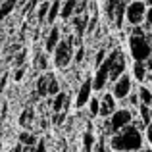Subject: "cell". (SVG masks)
<instances>
[{"mask_svg": "<svg viewBox=\"0 0 152 152\" xmlns=\"http://www.w3.org/2000/svg\"><path fill=\"white\" fill-rule=\"evenodd\" d=\"M145 135L135 125H127L125 129L118 131L110 137V148L114 152H137L142 148Z\"/></svg>", "mask_w": 152, "mask_h": 152, "instance_id": "1", "label": "cell"}, {"mask_svg": "<svg viewBox=\"0 0 152 152\" xmlns=\"http://www.w3.org/2000/svg\"><path fill=\"white\" fill-rule=\"evenodd\" d=\"M129 54L133 62H148L152 54V33L145 35H129Z\"/></svg>", "mask_w": 152, "mask_h": 152, "instance_id": "2", "label": "cell"}, {"mask_svg": "<svg viewBox=\"0 0 152 152\" xmlns=\"http://www.w3.org/2000/svg\"><path fill=\"white\" fill-rule=\"evenodd\" d=\"M135 118H137V115H135V110H131V108H118V110L104 121V135H110V137L115 135L118 131H121V129H125L127 125H131Z\"/></svg>", "mask_w": 152, "mask_h": 152, "instance_id": "3", "label": "cell"}, {"mask_svg": "<svg viewBox=\"0 0 152 152\" xmlns=\"http://www.w3.org/2000/svg\"><path fill=\"white\" fill-rule=\"evenodd\" d=\"M118 54H119V48H114L110 54L106 56V60H104L102 66L94 69V75H93V89H94V93H102V91L110 85L112 64H114V60L118 58Z\"/></svg>", "mask_w": 152, "mask_h": 152, "instance_id": "4", "label": "cell"}, {"mask_svg": "<svg viewBox=\"0 0 152 152\" xmlns=\"http://www.w3.org/2000/svg\"><path fill=\"white\" fill-rule=\"evenodd\" d=\"M73 46H75V35H69L67 39H62L60 41V45L56 46V50L52 52L54 54V64L56 67H60V69H64V67H67L71 64V60H73Z\"/></svg>", "mask_w": 152, "mask_h": 152, "instance_id": "5", "label": "cell"}, {"mask_svg": "<svg viewBox=\"0 0 152 152\" xmlns=\"http://www.w3.org/2000/svg\"><path fill=\"white\" fill-rule=\"evenodd\" d=\"M146 4L142 0H135V2L127 4V10H125V21L129 23L131 27L135 25H142L145 23V15H146Z\"/></svg>", "mask_w": 152, "mask_h": 152, "instance_id": "6", "label": "cell"}, {"mask_svg": "<svg viewBox=\"0 0 152 152\" xmlns=\"http://www.w3.org/2000/svg\"><path fill=\"white\" fill-rule=\"evenodd\" d=\"M133 93V77L129 73H123L115 83H112V94L115 100H127Z\"/></svg>", "mask_w": 152, "mask_h": 152, "instance_id": "7", "label": "cell"}, {"mask_svg": "<svg viewBox=\"0 0 152 152\" xmlns=\"http://www.w3.org/2000/svg\"><path fill=\"white\" fill-rule=\"evenodd\" d=\"M93 77H87L85 81L79 85L77 89V94H75V104L73 106L77 108V110H81V108H85L87 104H89V100L93 98Z\"/></svg>", "mask_w": 152, "mask_h": 152, "instance_id": "8", "label": "cell"}, {"mask_svg": "<svg viewBox=\"0 0 152 152\" xmlns=\"http://www.w3.org/2000/svg\"><path fill=\"white\" fill-rule=\"evenodd\" d=\"M118 110V104L112 93H104V96L100 98V118H110L114 112Z\"/></svg>", "mask_w": 152, "mask_h": 152, "instance_id": "9", "label": "cell"}, {"mask_svg": "<svg viewBox=\"0 0 152 152\" xmlns=\"http://www.w3.org/2000/svg\"><path fill=\"white\" fill-rule=\"evenodd\" d=\"M60 41H62V33H60V27L54 25L52 29L48 31V35H46L45 39V52L46 54H50V52L56 50V46L60 45Z\"/></svg>", "mask_w": 152, "mask_h": 152, "instance_id": "10", "label": "cell"}, {"mask_svg": "<svg viewBox=\"0 0 152 152\" xmlns=\"http://www.w3.org/2000/svg\"><path fill=\"white\" fill-rule=\"evenodd\" d=\"M79 2H81V0H64L62 12H60V18H62V19H71L75 15V10H77Z\"/></svg>", "mask_w": 152, "mask_h": 152, "instance_id": "11", "label": "cell"}, {"mask_svg": "<svg viewBox=\"0 0 152 152\" xmlns=\"http://www.w3.org/2000/svg\"><path fill=\"white\" fill-rule=\"evenodd\" d=\"M50 108H52L54 114H62V112H66V108H67V94L64 93V91H62V93H58L54 98H52Z\"/></svg>", "mask_w": 152, "mask_h": 152, "instance_id": "12", "label": "cell"}, {"mask_svg": "<svg viewBox=\"0 0 152 152\" xmlns=\"http://www.w3.org/2000/svg\"><path fill=\"white\" fill-rule=\"evenodd\" d=\"M146 75H148V67H146V62H133V79L142 83L146 81Z\"/></svg>", "mask_w": 152, "mask_h": 152, "instance_id": "13", "label": "cell"}, {"mask_svg": "<svg viewBox=\"0 0 152 152\" xmlns=\"http://www.w3.org/2000/svg\"><path fill=\"white\" fill-rule=\"evenodd\" d=\"M18 142L21 146H31V148H35V146L39 145V137L35 133H31V131H21L18 137Z\"/></svg>", "mask_w": 152, "mask_h": 152, "instance_id": "14", "label": "cell"}, {"mask_svg": "<svg viewBox=\"0 0 152 152\" xmlns=\"http://www.w3.org/2000/svg\"><path fill=\"white\" fill-rule=\"evenodd\" d=\"M94 145H96V137H94L93 129H91V125H89V129H87L85 133H83V145H81V152H93Z\"/></svg>", "mask_w": 152, "mask_h": 152, "instance_id": "15", "label": "cell"}, {"mask_svg": "<svg viewBox=\"0 0 152 152\" xmlns=\"http://www.w3.org/2000/svg\"><path fill=\"white\" fill-rule=\"evenodd\" d=\"M137 94H139V102L145 104V106H152V89L148 85H141L137 89Z\"/></svg>", "mask_w": 152, "mask_h": 152, "instance_id": "16", "label": "cell"}, {"mask_svg": "<svg viewBox=\"0 0 152 152\" xmlns=\"http://www.w3.org/2000/svg\"><path fill=\"white\" fill-rule=\"evenodd\" d=\"M48 81H50V73H45L37 79V94L41 98L48 96Z\"/></svg>", "mask_w": 152, "mask_h": 152, "instance_id": "17", "label": "cell"}, {"mask_svg": "<svg viewBox=\"0 0 152 152\" xmlns=\"http://www.w3.org/2000/svg\"><path fill=\"white\" fill-rule=\"evenodd\" d=\"M60 12H62V0H52L50 2V10H48V15H46V21H48V25L58 19Z\"/></svg>", "mask_w": 152, "mask_h": 152, "instance_id": "18", "label": "cell"}, {"mask_svg": "<svg viewBox=\"0 0 152 152\" xmlns=\"http://www.w3.org/2000/svg\"><path fill=\"white\" fill-rule=\"evenodd\" d=\"M18 4H19V0H2V4H0V19L8 18Z\"/></svg>", "mask_w": 152, "mask_h": 152, "instance_id": "19", "label": "cell"}, {"mask_svg": "<svg viewBox=\"0 0 152 152\" xmlns=\"http://www.w3.org/2000/svg\"><path fill=\"white\" fill-rule=\"evenodd\" d=\"M123 0H106L104 2V15H106V19L112 23V19H114V12H115V8L121 4Z\"/></svg>", "mask_w": 152, "mask_h": 152, "instance_id": "20", "label": "cell"}, {"mask_svg": "<svg viewBox=\"0 0 152 152\" xmlns=\"http://www.w3.org/2000/svg\"><path fill=\"white\" fill-rule=\"evenodd\" d=\"M50 2H52V0H41V4H39V8H37L39 23L46 21V15H48V10H50Z\"/></svg>", "mask_w": 152, "mask_h": 152, "instance_id": "21", "label": "cell"}, {"mask_svg": "<svg viewBox=\"0 0 152 152\" xmlns=\"http://www.w3.org/2000/svg\"><path fill=\"white\" fill-rule=\"evenodd\" d=\"M139 110V119L142 121V125H148V123L152 121V112H150V106H145V104H141V106L137 108Z\"/></svg>", "mask_w": 152, "mask_h": 152, "instance_id": "22", "label": "cell"}, {"mask_svg": "<svg viewBox=\"0 0 152 152\" xmlns=\"http://www.w3.org/2000/svg\"><path fill=\"white\" fill-rule=\"evenodd\" d=\"M87 108H89L91 118H96V115H100V98L93 96V98L89 100V104H87Z\"/></svg>", "mask_w": 152, "mask_h": 152, "instance_id": "23", "label": "cell"}, {"mask_svg": "<svg viewBox=\"0 0 152 152\" xmlns=\"http://www.w3.org/2000/svg\"><path fill=\"white\" fill-rule=\"evenodd\" d=\"M58 93H62V91H60V83H58V79L54 77V73H50V81H48V96L54 98Z\"/></svg>", "mask_w": 152, "mask_h": 152, "instance_id": "24", "label": "cell"}, {"mask_svg": "<svg viewBox=\"0 0 152 152\" xmlns=\"http://www.w3.org/2000/svg\"><path fill=\"white\" fill-rule=\"evenodd\" d=\"M37 67L41 71H46V69H48V58H46V52H42V54L37 56Z\"/></svg>", "mask_w": 152, "mask_h": 152, "instance_id": "25", "label": "cell"}, {"mask_svg": "<svg viewBox=\"0 0 152 152\" xmlns=\"http://www.w3.org/2000/svg\"><path fill=\"white\" fill-rule=\"evenodd\" d=\"M39 4H41V0H29V2L23 6V14H29V15H33V12L39 8Z\"/></svg>", "mask_w": 152, "mask_h": 152, "instance_id": "26", "label": "cell"}, {"mask_svg": "<svg viewBox=\"0 0 152 152\" xmlns=\"http://www.w3.org/2000/svg\"><path fill=\"white\" fill-rule=\"evenodd\" d=\"M106 56H108L106 48H100V50L96 52V56H94V69H96V67H100L102 64H104V60H106Z\"/></svg>", "mask_w": 152, "mask_h": 152, "instance_id": "27", "label": "cell"}, {"mask_svg": "<svg viewBox=\"0 0 152 152\" xmlns=\"http://www.w3.org/2000/svg\"><path fill=\"white\" fill-rule=\"evenodd\" d=\"M142 27H145L146 31L152 29V6L146 8V15H145V23H142Z\"/></svg>", "mask_w": 152, "mask_h": 152, "instance_id": "28", "label": "cell"}, {"mask_svg": "<svg viewBox=\"0 0 152 152\" xmlns=\"http://www.w3.org/2000/svg\"><path fill=\"white\" fill-rule=\"evenodd\" d=\"M73 60L77 64H81L83 60H85V46H79L77 50H75V54H73Z\"/></svg>", "mask_w": 152, "mask_h": 152, "instance_id": "29", "label": "cell"}, {"mask_svg": "<svg viewBox=\"0 0 152 152\" xmlns=\"http://www.w3.org/2000/svg\"><path fill=\"white\" fill-rule=\"evenodd\" d=\"M93 152H108V146H106V142H104V137H100V141L94 145Z\"/></svg>", "mask_w": 152, "mask_h": 152, "instance_id": "30", "label": "cell"}, {"mask_svg": "<svg viewBox=\"0 0 152 152\" xmlns=\"http://www.w3.org/2000/svg\"><path fill=\"white\" fill-rule=\"evenodd\" d=\"M23 75H25V67H18V69L14 71V81H21Z\"/></svg>", "mask_w": 152, "mask_h": 152, "instance_id": "31", "label": "cell"}, {"mask_svg": "<svg viewBox=\"0 0 152 152\" xmlns=\"http://www.w3.org/2000/svg\"><path fill=\"white\" fill-rule=\"evenodd\" d=\"M145 139H146V141H148L150 145H152V121H150L148 125L145 127Z\"/></svg>", "mask_w": 152, "mask_h": 152, "instance_id": "32", "label": "cell"}, {"mask_svg": "<svg viewBox=\"0 0 152 152\" xmlns=\"http://www.w3.org/2000/svg\"><path fill=\"white\" fill-rule=\"evenodd\" d=\"M64 119H66V112H62V114H54V125H60Z\"/></svg>", "mask_w": 152, "mask_h": 152, "instance_id": "33", "label": "cell"}, {"mask_svg": "<svg viewBox=\"0 0 152 152\" xmlns=\"http://www.w3.org/2000/svg\"><path fill=\"white\" fill-rule=\"evenodd\" d=\"M35 152H48V150H46V142L42 141V139L39 141V145L35 146Z\"/></svg>", "mask_w": 152, "mask_h": 152, "instance_id": "34", "label": "cell"}, {"mask_svg": "<svg viewBox=\"0 0 152 152\" xmlns=\"http://www.w3.org/2000/svg\"><path fill=\"white\" fill-rule=\"evenodd\" d=\"M137 152H152V148H145V146H142L141 150H137Z\"/></svg>", "mask_w": 152, "mask_h": 152, "instance_id": "35", "label": "cell"}, {"mask_svg": "<svg viewBox=\"0 0 152 152\" xmlns=\"http://www.w3.org/2000/svg\"><path fill=\"white\" fill-rule=\"evenodd\" d=\"M142 2H145V4H146V6H148V8L152 6V0H142Z\"/></svg>", "mask_w": 152, "mask_h": 152, "instance_id": "36", "label": "cell"}, {"mask_svg": "<svg viewBox=\"0 0 152 152\" xmlns=\"http://www.w3.org/2000/svg\"><path fill=\"white\" fill-rule=\"evenodd\" d=\"M27 2H29V0H19V4H27Z\"/></svg>", "mask_w": 152, "mask_h": 152, "instance_id": "37", "label": "cell"}, {"mask_svg": "<svg viewBox=\"0 0 152 152\" xmlns=\"http://www.w3.org/2000/svg\"><path fill=\"white\" fill-rule=\"evenodd\" d=\"M0 152H2V141H0Z\"/></svg>", "mask_w": 152, "mask_h": 152, "instance_id": "38", "label": "cell"}, {"mask_svg": "<svg viewBox=\"0 0 152 152\" xmlns=\"http://www.w3.org/2000/svg\"><path fill=\"white\" fill-rule=\"evenodd\" d=\"M129 2H135V0H129Z\"/></svg>", "mask_w": 152, "mask_h": 152, "instance_id": "39", "label": "cell"}, {"mask_svg": "<svg viewBox=\"0 0 152 152\" xmlns=\"http://www.w3.org/2000/svg\"><path fill=\"white\" fill-rule=\"evenodd\" d=\"M150 112H152V106H150Z\"/></svg>", "mask_w": 152, "mask_h": 152, "instance_id": "40", "label": "cell"}, {"mask_svg": "<svg viewBox=\"0 0 152 152\" xmlns=\"http://www.w3.org/2000/svg\"><path fill=\"white\" fill-rule=\"evenodd\" d=\"M0 114H2V110H0Z\"/></svg>", "mask_w": 152, "mask_h": 152, "instance_id": "41", "label": "cell"}, {"mask_svg": "<svg viewBox=\"0 0 152 152\" xmlns=\"http://www.w3.org/2000/svg\"><path fill=\"white\" fill-rule=\"evenodd\" d=\"M0 4H2V2H0Z\"/></svg>", "mask_w": 152, "mask_h": 152, "instance_id": "42", "label": "cell"}, {"mask_svg": "<svg viewBox=\"0 0 152 152\" xmlns=\"http://www.w3.org/2000/svg\"><path fill=\"white\" fill-rule=\"evenodd\" d=\"M66 152H67V150H66Z\"/></svg>", "mask_w": 152, "mask_h": 152, "instance_id": "43", "label": "cell"}]
</instances>
